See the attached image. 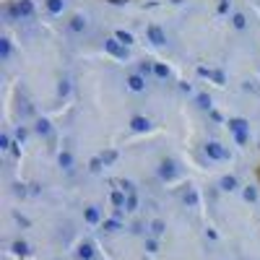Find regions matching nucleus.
Segmentation results:
<instances>
[{
    "label": "nucleus",
    "mask_w": 260,
    "mask_h": 260,
    "mask_svg": "<svg viewBox=\"0 0 260 260\" xmlns=\"http://www.w3.org/2000/svg\"><path fill=\"white\" fill-rule=\"evenodd\" d=\"M206 156H208V159H213V162H229L231 159V151H229V148H224L219 141H208L206 143Z\"/></svg>",
    "instance_id": "1"
},
{
    "label": "nucleus",
    "mask_w": 260,
    "mask_h": 260,
    "mask_svg": "<svg viewBox=\"0 0 260 260\" xmlns=\"http://www.w3.org/2000/svg\"><path fill=\"white\" fill-rule=\"evenodd\" d=\"M156 174L164 180V182H169V180H174L180 174V166H177V162L174 159H162V164H159V169H156Z\"/></svg>",
    "instance_id": "2"
},
{
    "label": "nucleus",
    "mask_w": 260,
    "mask_h": 260,
    "mask_svg": "<svg viewBox=\"0 0 260 260\" xmlns=\"http://www.w3.org/2000/svg\"><path fill=\"white\" fill-rule=\"evenodd\" d=\"M146 36H148V42H151V44H156V47L166 44V32L162 29L159 24H148L146 26Z\"/></svg>",
    "instance_id": "3"
},
{
    "label": "nucleus",
    "mask_w": 260,
    "mask_h": 260,
    "mask_svg": "<svg viewBox=\"0 0 260 260\" xmlns=\"http://www.w3.org/2000/svg\"><path fill=\"white\" fill-rule=\"evenodd\" d=\"M104 50L112 55V58H120V60H125L128 58V47L125 44H120L115 36H109V39H104Z\"/></svg>",
    "instance_id": "4"
},
{
    "label": "nucleus",
    "mask_w": 260,
    "mask_h": 260,
    "mask_svg": "<svg viewBox=\"0 0 260 260\" xmlns=\"http://www.w3.org/2000/svg\"><path fill=\"white\" fill-rule=\"evenodd\" d=\"M68 29L73 34H83L89 29V18L83 16V13H76V16H70V21H68Z\"/></svg>",
    "instance_id": "5"
},
{
    "label": "nucleus",
    "mask_w": 260,
    "mask_h": 260,
    "mask_svg": "<svg viewBox=\"0 0 260 260\" xmlns=\"http://www.w3.org/2000/svg\"><path fill=\"white\" fill-rule=\"evenodd\" d=\"M227 125H229V133H234V135H239V133H250V123L245 117H229L227 120Z\"/></svg>",
    "instance_id": "6"
},
{
    "label": "nucleus",
    "mask_w": 260,
    "mask_h": 260,
    "mask_svg": "<svg viewBox=\"0 0 260 260\" xmlns=\"http://www.w3.org/2000/svg\"><path fill=\"white\" fill-rule=\"evenodd\" d=\"M130 130H133V133H148V130H151V120L143 117V115L130 117Z\"/></svg>",
    "instance_id": "7"
},
{
    "label": "nucleus",
    "mask_w": 260,
    "mask_h": 260,
    "mask_svg": "<svg viewBox=\"0 0 260 260\" xmlns=\"http://www.w3.org/2000/svg\"><path fill=\"white\" fill-rule=\"evenodd\" d=\"M125 83L130 91H146V76H141V73H130L125 78Z\"/></svg>",
    "instance_id": "8"
},
{
    "label": "nucleus",
    "mask_w": 260,
    "mask_h": 260,
    "mask_svg": "<svg viewBox=\"0 0 260 260\" xmlns=\"http://www.w3.org/2000/svg\"><path fill=\"white\" fill-rule=\"evenodd\" d=\"M16 8H18V16H21V18H32L36 13V8H34L32 0H18Z\"/></svg>",
    "instance_id": "9"
},
{
    "label": "nucleus",
    "mask_w": 260,
    "mask_h": 260,
    "mask_svg": "<svg viewBox=\"0 0 260 260\" xmlns=\"http://www.w3.org/2000/svg\"><path fill=\"white\" fill-rule=\"evenodd\" d=\"M219 188H221V190H227V193H231V190H237V188H239V180L234 177V174H224V177L219 180Z\"/></svg>",
    "instance_id": "10"
},
{
    "label": "nucleus",
    "mask_w": 260,
    "mask_h": 260,
    "mask_svg": "<svg viewBox=\"0 0 260 260\" xmlns=\"http://www.w3.org/2000/svg\"><path fill=\"white\" fill-rule=\"evenodd\" d=\"M44 8L50 16H60L65 11V0H44Z\"/></svg>",
    "instance_id": "11"
},
{
    "label": "nucleus",
    "mask_w": 260,
    "mask_h": 260,
    "mask_svg": "<svg viewBox=\"0 0 260 260\" xmlns=\"http://www.w3.org/2000/svg\"><path fill=\"white\" fill-rule=\"evenodd\" d=\"M109 203H112L115 208H125V203H128V195L123 193V190H112V195H109Z\"/></svg>",
    "instance_id": "12"
},
{
    "label": "nucleus",
    "mask_w": 260,
    "mask_h": 260,
    "mask_svg": "<svg viewBox=\"0 0 260 260\" xmlns=\"http://www.w3.org/2000/svg\"><path fill=\"white\" fill-rule=\"evenodd\" d=\"M83 219H86L89 224H99V219H101L99 206H86V208H83Z\"/></svg>",
    "instance_id": "13"
},
{
    "label": "nucleus",
    "mask_w": 260,
    "mask_h": 260,
    "mask_svg": "<svg viewBox=\"0 0 260 260\" xmlns=\"http://www.w3.org/2000/svg\"><path fill=\"white\" fill-rule=\"evenodd\" d=\"M115 39H117L120 44H125V47H130V44H135V36L130 34V32H125V29H117V32H115Z\"/></svg>",
    "instance_id": "14"
},
{
    "label": "nucleus",
    "mask_w": 260,
    "mask_h": 260,
    "mask_svg": "<svg viewBox=\"0 0 260 260\" xmlns=\"http://www.w3.org/2000/svg\"><path fill=\"white\" fill-rule=\"evenodd\" d=\"M195 104H198V109H206V112H211L213 109V99L208 94H198L195 97Z\"/></svg>",
    "instance_id": "15"
},
{
    "label": "nucleus",
    "mask_w": 260,
    "mask_h": 260,
    "mask_svg": "<svg viewBox=\"0 0 260 260\" xmlns=\"http://www.w3.org/2000/svg\"><path fill=\"white\" fill-rule=\"evenodd\" d=\"M34 130H36L39 135H50V133H52V125H50V120H36Z\"/></svg>",
    "instance_id": "16"
},
{
    "label": "nucleus",
    "mask_w": 260,
    "mask_h": 260,
    "mask_svg": "<svg viewBox=\"0 0 260 260\" xmlns=\"http://www.w3.org/2000/svg\"><path fill=\"white\" fill-rule=\"evenodd\" d=\"M58 162H60V166L63 169H73V154L70 151H60V156H58Z\"/></svg>",
    "instance_id": "17"
},
{
    "label": "nucleus",
    "mask_w": 260,
    "mask_h": 260,
    "mask_svg": "<svg viewBox=\"0 0 260 260\" xmlns=\"http://www.w3.org/2000/svg\"><path fill=\"white\" fill-rule=\"evenodd\" d=\"M211 78H213V83H219V86H227V73L221 68H211Z\"/></svg>",
    "instance_id": "18"
},
{
    "label": "nucleus",
    "mask_w": 260,
    "mask_h": 260,
    "mask_svg": "<svg viewBox=\"0 0 260 260\" xmlns=\"http://www.w3.org/2000/svg\"><path fill=\"white\" fill-rule=\"evenodd\" d=\"M154 76H156V78H169V65L154 63Z\"/></svg>",
    "instance_id": "19"
},
{
    "label": "nucleus",
    "mask_w": 260,
    "mask_h": 260,
    "mask_svg": "<svg viewBox=\"0 0 260 260\" xmlns=\"http://www.w3.org/2000/svg\"><path fill=\"white\" fill-rule=\"evenodd\" d=\"M78 255H81V260H91V258H94V245H91V242H83L81 250H78Z\"/></svg>",
    "instance_id": "20"
},
{
    "label": "nucleus",
    "mask_w": 260,
    "mask_h": 260,
    "mask_svg": "<svg viewBox=\"0 0 260 260\" xmlns=\"http://www.w3.org/2000/svg\"><path fill=\"white\" fill-rule=\"evenodd\" d=\"M231 26H234V29H247V18H245V13H234L231 16Z\"/></svg>",
    "instance_id": "21"
},
{
    "label": "nucleus",
    "mask_w": 260,
    "mask_h": 260,
    "mask_svg": "<svg viewBox=\"0 0 260 260\" xmlns=\"http://www.w3.org/2000/svg\"><path fill=\"white\" fill-rule=\"evenodd\" d=\"M164 231H166V224H164L162 219H154V221H151V234H154V237H162Z\"/></svg>",
    "instance_id": "22"
},
{
    "label": "nucleus",
    "mask_w": 260,
    "mask_h": 260,
    "mask_svg": "<svg viewBox=\"0 0 260 260\" xmlns=\"http://www.w3.org/2000/svg\"><path fill=\"white\" fill-rule=\"evenodd\" d=\"M242 198H245L247 203H255V200H258V188H255V185H247V188L242 190Z\"/></svg>",
    "instance_id": "23"
},
{
    "label": "nucleus",
    "mask_w": 260,
    "mask_h": 260,
    "mask_svg": "<svg viewBox=\"0 0 260 260\" xmlns=\"http://www.w3.org/2000/svg\"><path fill=\"white\" fill-rule=\"evenodd\" d=\"M135 73H141V76H151V73H154V63L151 60H143V63H138V70Z\"/></svg>",
    "instance_id": "24"
},
{
    "label": "nucleus",
    "mask_w": 260,
    "mask_h": 260,
    "mask_svg": "<svg viewBox=\"0 0 260 260\" xmlns=\"http://www.w3.org/2000/svg\"><path fill=\"white\" fill-rule=\"evenodd\" d=\"M0 58H3V60L11 58V39H8V36L0 39Z\"/></svg>",
    "instance_id": "25"
},
{
    "label": "nucleus",
    "mask_w": 260,
    "mask_h": 260,
    "mask_svg": "<svg viewBox=\"0 0 260 260\" xmlns=\"http://www.w3.org/2000/svg\"><path fill=\"white\" fill-rule=\"evenodd\" d=\"M117 185H120V190L128 193V195L135 193V182H133V180H117Z\"/></svg>",
    "instance_id": "26"
},
{
    "label": "nucleus",
    "mask_w": 260,
    "mask_h": 260,
    "mask_svg": "<svg viewBox=\"0 0 260 260\" xmlns=\"http://www.w3.org/2000/svg\"><path fill=\"white\" fill-rule=\"evenodd\" d=\"M99 156H101V162H104V164H112V162H117V151H115V148H109V151H101Z\"/></svg>",
    "instance_id": "27"
},
{
    "label": "nucleus",
    "mask_w": 260,
    "mask_h": 260,
    "mask_svg": "<svg viewBox=\"0 0 260 260\" xmlns=\"http://www.w3.org/2000/svg\"><path fill=\"white\" fill-rule=\"evenodd\" d=\"M13 253L16 255H26V253H29V245H26L24 239H16V242H13Z\"/></svg>",
    "instance_id": "28"
},
{
    "label": "nucleus",
    "mask_w": 260,
    "mask_h": 260,
    "mask_svg": "<svg viewBox=\"0 0 260 260\" xmlns=\"http://www.w3.org/2000/svg\"><path fill=\"white\" fill-rule=\"evenodd\" d=\"M58 94H60V97H68V94H70V81H68V78H60V83H58Z\"/></svg>",
    "instance_id": "29"
},
{
    "label": "nucleus",
    "mask_w": 260,
    "mask_h": 260,
    "mask_svg": "<svg viewBox=\"0 0 260 260\" xmlns=\"http://www.w3.org/2000/svg\"><path fill=\"white\" fill-rule=\"evenodd\" d=\"M0 148H3V151H11V148H13V141H11V135H8V133L0 135Z\"/></svg>",
    "instance_id": "30"
},
{
    "label": "nucleus",
    "mask_w": 260,
    "mask_h": 260,
    "mask_svg": "<svg viewBox=\"0 0 260 260\" xmlns=\"http://www.w3.org/2000/svg\"><path fill=\"white\" fill-rule=\"evenodd\" d=\"M185 203H188V206H198V193L188 190V193H185Z\"/></svg>",
    "instance_id": "31"
},
{
    "label": "nucleus",
    "mask_w": 260,
    "mask_h": 260,
    "mask_svg": "<svg viewBox=\"0 0 260 260\" xmlns=\"http://www.w3.org/2000/svg\"><path fill=\"white\" fill-rule=\"evenodd\" d=\"M101 164H104V162H101V156H94V159L89 162V169H91V172H99Z\"/></svg>",
    "instance_id": "32"
},
{
    "label": "nucleus",
    "mask_w": 260,
    "mask_h": 260,
    "mask_svg": "<svg viewBox=\"0 0 260 260\" xmlns=\"http://www.w3.org/2000/svg\"><path fill=\"white\" fill-rule=\"evenodd\" d=\"M234 141H237V146H247V143H250V133H239V135H234Z\"/></svg>",
    "instance_id": "33"
},
{
    "label": "nucleus",
    "mask_w": 260,
    "mask_h": 260,
    "mask_svg": "<svg viewBox=\"0 0 260 260\" xmlns=\"http://www.w3.org/2000/svg\"><path fill=\"white\" fill-rule=\"evenodd\" d=\"M104 229H107V231H117V229H120V221H117V219L104 221Z\"/></svg>",
    "instance_id": "34"
},
{
    "label": "nucleus",
    "mask_w": 260,
    "mask_h": 260,
    "mask_svg": "<svg viewBox=\"0 0 260 260\" xmlns=\"http://www.w3.org/2000/svg\"><path fill=\"white\" fill-rule=\"evenodd\" d=\"M135 206H138V198H135V193H133V195H128V203H125V208H128V211H135Z\"/></svg>",
    "instance_id": "35"
},
{
    "label": "nucleus",
    "mask_w": 260,
    "mask_h": 260,
    "mask_svg": "<svg viewBox=\"0 0 260 260\" xmlns=\"http://www.w3.org/2000/svg\"><path fill=\"white\" fill-rule=\"evenodd\" d=\"M146 250L148 253H156V250H159V242H156V239H146Z\"/></svg>",
    "instance_id": "36"
},
{
    "label": "nucleus",
    "mask_w": 260,
    "mask_h": 260,
    "mask_svg": "<svg viewBox=\"0 0 260 260\" xmlns=\"http://www.w3.org/2000/svg\"><path fill=\"white\" fill-rule=\"evenodd\" d=\"M26 135H29V130H26L24 125H21V128L16 130V138H18V141H26Z\"/></svg>",
    "instance_id": "37"
},
{
    "label": "nucleus",
    "mask_w": 260,
    "mask_h": 260,
    "mask_svg": "<svg viewBox=\"0 0 260 260\" xmlns=\"http://www.w3.org/2000/svg\"><path fill=\"white\" fill-rule=\"evenodd\" d=\"M180 89L185 91V94H193V86H190V83H180Z\"/></svg>",
    "instance_id": "38"
},
{
    "label": "nucleus",
    "mask_w": 260,
    "mask_h": 260,
    "mask_svg": "<svg viewBox=\"0 0 260 260\" xmlns=\"http://www.w3.org/2000/svg\"><path fill=\"white\" fill-rule=\"evenodd\" d=\"M109 3H112V5H125L128 0H109Z\"/></svg>",
    "instance_id": "39"
},
{
    "label": "nucleus",
    "mask_w": 260,
    "mask_h": 260,
    "mask_svg": "<svg viewBox=\"0 0 260 260\" xmlns=\"http://www.w3.org/2000/svg\"><path fill=\"white\" fill-rule=\"evenodd\" d=\"M172 3H182V0H172Z\"/></svg>",
    "instance_id": "40"
}]
</instances>
